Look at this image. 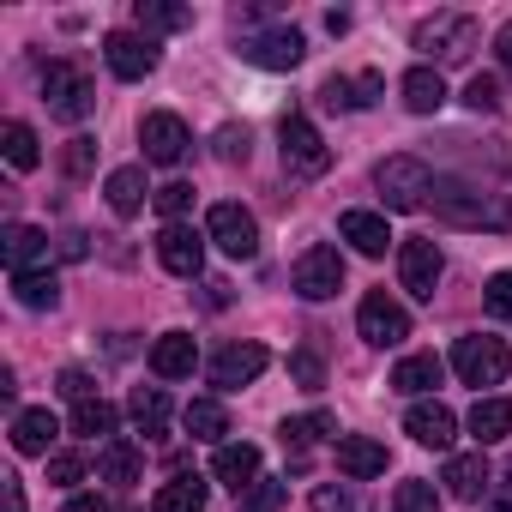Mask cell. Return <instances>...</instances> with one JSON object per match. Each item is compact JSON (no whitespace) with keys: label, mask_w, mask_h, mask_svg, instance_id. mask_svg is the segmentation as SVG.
<instances>
[{"label":"cell","mask_w":512,"mask_h":512,"mask_svg":"<svg viewBox=\"0 0 512 512\" xmlns=\"http://www.w3.org/2000/svg\"><path fill=\"white\" fill-rule=\"evenodd\" d=\"M434 217L440 223H458V229H512V205L506 199H494V193H482V187H470V181H434Z\"/></svg>","instance_id":"1"},{"label":"cell","mask_w":512,"mask_h":512,"mask_svg":"<svg viewBox=\"0 0 512 512\" xmlns=\"http://www.w3.org/2000/svg\"><path fill=\"white\" fill-rule=\"evenodd\" d=\"M434 181H440V175H434L422 157H410V151H398V157H386V163L374 169V187H380L386 211H416V205H428Z\"/></svg>","instance_id":"2"},{"label":"cell","mask_w":512,"mask_h":512,"mask_svg":"<svg viewBox=\"0 0 512 512\" xmlns=\"http://www.w3.org/2000/svg\"><path fill=\"white\" fill-rule=\"evenodd\" d=\"M43 103H49V115L55 121H85L91 109H97V85H91V73H79L73 61H49L43 67Z\"/></svg>","instance_id":"3"},{"label":"cell","mask_w":512,"mask_h":512,"mask_svg":"<svg viewBox=\"0 0 512 512\" xmlns=\"http://www.w3.org/2000/svg\"><path fill=\"white\" fill-rule=\"evenodd\" d=\"M452 368H458V380L464 386H500L506 380V368H512V350L500 344V338H488V332H470V338H458L452 344Z\"/></svg>","instance_id":"4"},{"label":"cell","mask_w":512,"mask_h":512,"mask_svg":"<svg viewBox=\"0 0 512 512\" xmlns=\"http://www.w3.org/2000/svg\"><path fill=\"white\" fill-rule=\"evenodd\" d=\"M278 145H284V169H290V175H302V181H314V175H326V169H332V145L320 139V127H314L308 115H284Z\"/></svg>","instance_id":"5"},{"label":"cell","mask_w":512,"mask_h":512,"mask_svg":"<svg viewBox=\"0 0 512 512\" xmlns=\"http://www.w3.org/2000/svg\"><path fill=\"white\" fill-rule=\"evenodd\" d=\"M476 37H482V31H476L470 13H434V19L416 25V49L434 55V61H470Z\"/></svg>","instance_id":"6"},{"label":"cell","mask_w":512,"mask_h":512,"mask_svg":"<svg viewBox=\"0 0 512 512\" xmlns=\"http://www.w3.org/2000/svg\"><path fill=\"white\" fill-rule=\"evenodd\" d=\"M235 55L253 61V67H266V73H290V67L308 55V43H302L296 25H278V31H241Z\"/></svg>","instance_id":"7"},{"label":"cell","mask_w":512,"mask_h":512,"mask_svg":"<svg viewBox=\"0 0 512 512\" xmlns=\"http://www.w3.org/2000/svg\"><path fill=\"white\" fill-rule=\"evenodd\" d=\"M290 290L302 296V302H326V296H338L344 290V253L338 247H308L302 260H296V272H290Z\"/></svg>","instance_id":"8"},{"label":"cell","mask_w":512,"mask_h":512,"mask_svg":"<svg viewBox=\"0 0 512 512\" xmlns=\"http://www.w3.org/2000/svg\"><path fill=\"white\" fill-rule=\"evenodd\" d=\"M205 235L229 253V260H253V253H260V223H253V211H241L235 199H217L211 205Z\"/></svg>","instance_id":"9"},{"label":"cell","mask_w":512,"mask_h":512,"mask_svg":"<svg viewBox=\"0 0 512 512\" xmlns=\"http://www.w3.org/2000/svg\"><path fill=\"white\" fill-rule=\"evenodd\" d=\"M440 272H446V260H440V247H434L428 235H410V241H398V284H404L416 302H434V284H440Z\"/></svg>","instance_id":"10"},{"label":"cell","mask_w":512,"mask_h":512,"mask_svg":"<svg viewBox=\"0 0 512 512\" xmlns=\"http://www.w3.org/2000/svg\"><path fill=\"white\" fill-rule=\"evenodd\" d=\"M356 332H362L374 350H392V344L410 338V314H404L386 290H374V296H362V308H356Z\"/></svg>","instance_id":"11"},{"label":"cell","mask_w":512,"mask_h":512,"mask_svg":"<svg viewBox=\"0 0 512 512\" xmlns=\"http://www.w3.org/2000/svg\"><path fill=\"white\" fill-rule=\"evenodd\" d=\"M139 145H145V163H181L187 151H193V133H187V121L181 115H169V109H157V115H145L139 121Z\"/></svg>","instance_id":"12"},{"label":"cell","mask_w":512,"mask_h":512,"mask_svg":"<svg viewBox=\"0 0 512 512\" xmlns=\"http://www.w3.org/2000/svg\"><path fill=\"white\" fill-rule=\"evenodd\" d=\"M103 61H109L115 79L139 85V79L157 73V43H151V37H133V31H109V37H103Z\"/></svg>","instance_id":"13"},{"label":"cell","mask_w":512,"mask_h":512,"mask_svg":"<svg viewBox=\"0 0 512 512\" xmlns=\"http://www.w3.org/2000/svg\"><path fill=\"white\" fill-rule=\"evenodd\" d=\"M0 260H7V272H13V278L43 272V266H49V229L7 223V235H0Z\"/></svg>","instance_id":"14"},{"label":"cell","mask_w":512,"mask_h":512,"mask_svg":"<svg viewBox=\"0 0 512 512\" xmlns=\"http://www.w3.org/2000/svg\"><path fill=\"white\" fill-rule=\"evenodd\" d=\"M266 344H229V350H217L211 356V386H223V392H235V386H253L266 374Z\"/></svg>","instance_id":"15"},{"label":"cell","mask_w":512,"mask_h":512,"mask_svg":"<svg viewBox=\"0 0 512 512\" xmlns=\"http://www.w3.org/2000/svg\"><path fill=\"white\" fill-rule=\"evenodd\" d=\"M157 260H163V272H175V278H199V266H205V235H193L187 223H169V229L157 235Z\"/></svg>","instance_id":"16"},{"label":"cell","mask_w":512,"mask_h":512,"mask_svg":"<svg viewBox=\"0 0 512 512\" xmlns=\"http://www.w3.org/2000/svg\"><path fill=\"white\" fill-rule=\"evenodd\" d=\"M211 476L223 482V488H235V500L260 482V446H247V440H223L217 446V458H211Z\"/></svg>","instance_id":"17"},{"label":"cell","mask_w":512,"mask_h":512,"mask_svg":"<svg viewBox=\"0 0 512 512\" xmlns=\"http://www.w3.org/2000/svg\"><path fill=\"white\" fill-rule=\"evenodd\" d=\"M404 434H410L416 446H434V452H446V446H452V434H458V416H452L440 398H428V404H410V416H404Z\"/></svg>","instance_id":"18"},{"label":"cell","mask_w":512,"mask_h":512,"mask_svg":"<svg viewBox=\"0 0 512 512\" xmlns=\"http://www.w3.org/2000/svg\"><path fill=\"white\" fill-rule=\"evenodd\" d=\"M440 380H446V362H440L434 350H416V356H404V362L392 368V392H404V398H428Z\"/></svg>","instance_id":"19"},{"label":"cell","mask_w":512,"mask_h":512,"mask_svg":"<svg viewBox=\"0 0 512 512\" xmlns=\"http://www.w3.org/2000/svg\"><path fill=\"white\" fill-rule=\"evenodd\" d=\"M380 73H356V79H344V73H332L326 85H320V103L326 109H368V103H380Z\"/></svg>","instance_id":"20"},{"label":"cell","mask_w":512,"mask_h":512,"mask_svg":"<svg viewBox=\"0 0 512 512\" xmlns=\"http://www.w3.org/2000/svg\"><path fill=\"white\" fill-rule=\"evenodd\" d=\"M193 362H199V344H193L187 332H163V338L151 344V374H157V380H187Z\"/></svg>","instance_id":"21"},{"label":"cell","mask_w":512,"mask_h":512,"mask_svg":"<svg viewBox=\"0 0 512 512\" xmlns=\"http://www.w3.org/2000/svg\"><path fill=\"white\" fill-rule=\"evenodd\" d=\"M440 482H446L452 500H482V494H488V464H482V452H452L446 470H440Z\"/></svg>","instance_id":"22"},{"label":"cell","mask_w":512,"mask_h":512,"mask_svg":"<svg viewBox=\"0 0 512 512\" xmlns=\"http://www.w3.org/2000/svg\"><path fill=\"white\" fill-rule=\"evenodd\" d=\"M338 235H344L356 253H368V260H380L386 241H392V229H386L380 211H344V217H338Z\"/></svg>","instance_id":"23"},{"label":"cell","mask_w":512,"mask_h":512,"mask_svg":"<svg viewBox=\"0 0 512 512\" xmlns=\"http://www.w3.org/2000/svg\"><path fill=\"white\" fill-rule=\"evenodd\" d=\"M55 434H61L55 410H19V416H13V446H19L25 458H49Z\"/></svg>","instance_id":"24"},{"label":"cell","mask_w":512,"mask_h":512,"mask_svg":"<svg viewBox=\"0 0 512 512\" xmlns=\"http://www.w3.org/2000/svg\"><path fill=\"white\" fill-rule=\"evenodd\" d=\"M338 470L356 476V482H368V476L386 470V446L368 440V434H344V440H338Z\"/></svg>","instance_id":"25"},{"label":"cell","mask_w":512,"mask_h":512,"mask_svg":"<svg viewBox=\"0 0 512 512\" xmlns=\"http://www.w3.org/2000/svg\"><path fill=\"white\" fill-rule=\"evenodd\" d=\"M398 91H404V109H410V115H434V109L446 103V79H440V67H410Z\"/></svg>","instance_id":"26"},{"label":"cell","mask_w":512,"mask_h":512,"mask_svg":"<svg viewBox=\"0 0 512 512\" xmlns=\"http://www.w3.org/2000/svg\"><path fill=\"white\" fill-rule=\"evenodd\" d=\"M470 434H476V446L506 440V434H512V398H476V410H470Z\"/></svg>","instance_id":"27"},{"label":"cell","mask_w":512,"mask_h":512,"mask_svg":"<svg viewBox=\"0 0 512 512\" xmlns=\"http://www.w3.org/2000/svg\"><path fill=\"white\" fill-rule=\"evenodd\" d=\"M181 422H187L193 440H211V446H223V434H229V410H223L217 398H193V404L181 410Z\"/></svg>","instance_id":"28"},{"label":"cell","mask_w":512,"mask_h":512,"mask_svg":"<svg viewBox=\"0 0 512 512\" xmlns=\"http://www.w3.org/2000/svg\"><path fill=\"white\" fill-rule=\"evenodd\" d=\"M103 193H109V205H115V217H133V211L145 205V169H139V163H127V169H115V175L103 181Z\"/></svg>","instance_id":"29"},{"label":"cell","mask_w":512,"mask_h":512,"mask_svg":"<svg viewBox=\"0 0 512 512\" xmlns=\"http://www.w3.org/2000/svg\"><path fill=\"white\" fill-rule=\"evenodd\" d=\"M97 476H103V482H121V488L139 482V446H133V440H109V446L97 452Z\"/></svg>","instance_id":"30"},{"label":"cell","mask_w":512,"mask_h":512,"mask_svg":"<svg viewBox=\"0 0 512 512\" xmlns=\"http://www.w3.org/2000/svg\"><path fill=\"white\" fill-rule=\"evenodd\" d=\"M151 512H205V482H199V476H175V482H163L157 500H151Z\"/></svg>","instance_id":"31"},{"label":"cell","mask_w":512,"mask_h":512,"mask_svg":"<svg viewBox=\"0 0 512 512\" xmlns=\"http://www.w3.org/2000/svg\"><path fill=\"white\" fill-rule=\"evenodd\" d=\"M127 416L139 422V434H163V422H169V398H163V386H139V392L127 398Z\"/></svg>","instance_id":"32"},{"label":"cell","mask_w":512,"mask_h":512,"mask_svg":"<svg viewBox=\"0 0 512 512\" xmlns=\"http://www.w3.org/2000/svg\"><path fill=\"white\" fill-rule=\"evenodd\" d=\"M0 151H7L13 169H37V163H43V145H37V133H31L25 121H7V127H0Z\"/></svg>","instance_id":"33"},{"label":"cell","mask_w":512,"mask_h":512,"mask_svg":"<svg viewBox=\"0 0 512 512\" xmlns=\"http://www.w3.org/2000/svg\"><path fill=\"white\" fill-rule=\"evenodd\" d=\"M13 296H19V308H55L61 302V278L55 272H25V278H13Z\"/></svg>","instance_id":"34"},{"label":"cell","mask_w":512,"mask_h":512,"mask_svg":"<svg viewBox=\"0 0 512 512\" xmlns=\"http://www.w3.org/2000/svg\"><path fill=\"white\" fill-rule=\"evenodd\" d=\"M73 434H85V440H103V446H109V434H115V404H103V398L73 404Z\"/></svg>","instance_id":"35"},{"label":"cell","mask_w":512,"mask_h":512,"mask_svg":"<svg viewBox=\"0 0 512 512\" xmlns=\"http://www.w3.org/2000/svg\"><path fill=\"white\" fill-rule=\"evenodd\" d=\"M332 428H338V422H332V416H326V410H314V416H290V422H284V434H278V440H284V446H290V452H296V458H302V452H308V446H314V440H326V434H332Z\"/></svg>","instance_id":"36"},{"label":"cell","mask_w":512,"mask_h":512,"mask_svg":"<svg viewBox=\"0 0 512 512\" xmlns=\"http://www.w3.org/2000/svg\"><path fill=\"white\" fill-rule=\"evenodd\" d=\"M133 19H139V31H187L193 25V13L187 7H169V0H139Z\"/></svg>","instance_id":"37"},{"label":"cell","mask_w":512,"mask_h":512,"mask_svg":"<svg viewBox=\"0 0 512 512\" xmlns=\"http://www.w3.org/2000/svg\"><path fill=\"white\" fill-rule=\"evenodd\" d=\"M392 512H440V494H434V482H422V476L398 482V494H392Z\"/></svg>","instance_id":"38"},{"label":"cell","mask_w":512,"mask_h":512,"mask_svg":"<svg viewBox=\"0 0 512 512\" xmlns=\"http://www.w3.org/2000/svg\"><path fill=\"white\" fill-rule=\"evenodd\" d=\"M314 512H368V506H362V494L350 482H320L314 488Z\"/></svg>","instance_id":"39"},{"label":"cell","mask_w":512,"mask_h":512,"mask_svg":"<svg viewBox=\"0 0 512 512\" xmlns=\"http://www.w3.org/2000/svg\"><path fill=\"white\" fill-rule=\"evenodd\" d=\"M284 494H290V482H278V476H260L247 494H241V512H278L284 506Z\"/></svg>","instance_id":"40"},{"label":"cell","mask_w":512,"mask_h":512,"mask_svg":"<svg viewBox=\"0 0 512 512\" xmlns=\"http://www.w3.org/2000/svg\"><path fill=\"white\" fill-rule=\"evenodd\" d=\"M247 145H253V139H247V127H217V139H211L217 163H229V169H235V163H247Z\"/></svg>","instance_id":"41"},{"label":"cell","mask_w":512,"mask_h":512,"mask_svg":"<svg viewBox=\"0 0 512 512\" xmlns=\"http://www.w3.org/2000/svg\"><path fill=\"white\" fill-rule=\"evenodd\" d=\"M464 103H470L476 115H494V109H500V85H494L488 73H476V79L464 85Z\"/></svg>","instance_id":"42"},{"label":"cell","mask_w":512,"mask_h":512,"mask_svg":"<svg viewBox=\"0 0 512 512\" xmlns=\"http://www.w3.org/2000/svg\"><path fill=\"white\" fill-rule=\"evenodd\" d=\"M290 374H296V386H308V392L326 386V362H320L314 350H296V356H290Z\"/></svg>","instance_id":"43"},{"label":"cell","mask_w":512,"mask_h":512,"mask_svg":"<svg viewBox=\"0 0 512 512\" xmlns=\"http://www.w3.org/2000/svg\"><path fill=\"white\" fill-rule=\"evenodd\" d=\"M49 482H55V488H79V482H85V458H79V452H55V458H49Z\"/></svg>","instance_id":"44"},{"label":"cell","mask_w":512,"mask_h":512,"mask_svg":"<svg viewBox=\"0 0 512 512\" xmlns=\"http://www.w3.org/2000/svg\"><path fill=\"white\" fill-rule=\"evenodd\" d=\"M482 302H488L494 320H512V272H494L488 290H482Z\"/></svg>","instance_id":"45"},{"label":"cell","mask_w":512,"mask_h":512,"mask_svg":"<svg viewBox=\"0 0 512 512\" xmlns=\"http://www.w3.org/2000/svg\"><path fill=\"white\" fill-rule=\"evenodd\" d=\"M91 163H97V139H67L61 169H67V175H91Z\"/></svg>","instance_id":"46"},{"label":"cell","mask_w":512,"mask_h":512,"mask_svg":"<svg viewBox=\"0 0 512 512\" xmlns=\"http://www.w3.org/2000/svg\"><path fill=\"white\" fill-rule=\"evenodd\" d=\"M151 199H157V211H163V217H181V211L193 205V187H187V181H169V187H157Z\"/></svg>","instance_id":"47"},{"label":"cell","mask_w":512,"mask_h":512,"mask_svg":"<svg viewBox=\"0 0 512 512\" xmlns=\"http://www.w3.org/2000/svg\"><path fill=\"white\" fill-rule=\"evenodd\" d=\"M55 386H61V398H73V404H85V398H91V374H79V368H67Z\"/></svg>","instance_id":"48"},{"label":"cell","mask_w":512,"mask_h":512,"mask_svg":"<svg viewBox=\"0 0 512 512\" xmlns=\"http://www.w3.org/2000/svg\"><path fill=\"white\" fill-rule=\"evenodd\" d=\"M55 253H61V260H85V253H91V235H79V229H67V235L55 241Z\"/></svg>","instance_id":"49"},{"label":"cell","mask_w":512,"mask_h":512,"mask_svg":"<svg viewBox=\"0 0 512 512\" xmlns=\"http://www.w3.org/2000/svg\"><path fill=\"white\" fill-rule=\"evenodd\" d=\"M482 512H512V482H494V488L482 494Z\"/></svg>","instance_id":"50"},{"label":"cell","mask_w":512,"mask_h":512,"mask_svg":"<svg viewBox=\"0 0 512 512\" xmlns=\"http://www.w3.org/2000/svg\"><path fill=\"white\" fill-rule=\"evenodd\" d=\"M0 494H7V512H25V488H19V476H0Z\"/></svg>","instance_id":"51"},{"label":"cell","mask_w":512,"mask_h":512,"mask_svg":"<svg viewBox=\"0 0 512 512\" xmlns=\"http://www.w3.org/2000/svg\"><path fill=\"white\" fill-rule=\"evenodd\" d=\"M494 55H500V73H512V25H500V37H494Z\"/></svg>","instance_id":"52"},{"label":"cell","mask_w":512,"mask_h":512,"mask_svg":"<svg viewBox=\"0 0 512 512\" xmlns=\"http://www.w3.org/2000/svg\"><path fill=\"white\" fill-rule=\"evenodd\" d=\"M61 512H109V506H103V500H97V494H73V500H67V506H61Z\"/></svg>","instance_id":"53"}]
</instances>
